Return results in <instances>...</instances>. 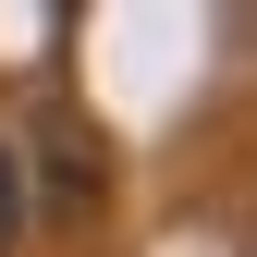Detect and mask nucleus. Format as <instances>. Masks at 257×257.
<instances>
[{"label": "nucleus", "mask_w": 257, "mask_h": 257, "mask_svg": "<svg viewBox=\"0 0 257 257\" xmlns=\"http://www.w3.org/2000/svg\"><path fill=\"white\" fill-rule=\"evenodd\" d=\"M13 233H25V172L0 159V245H13Z\"/></svg>", "instance_id": "obj_1"}]
</instances>
